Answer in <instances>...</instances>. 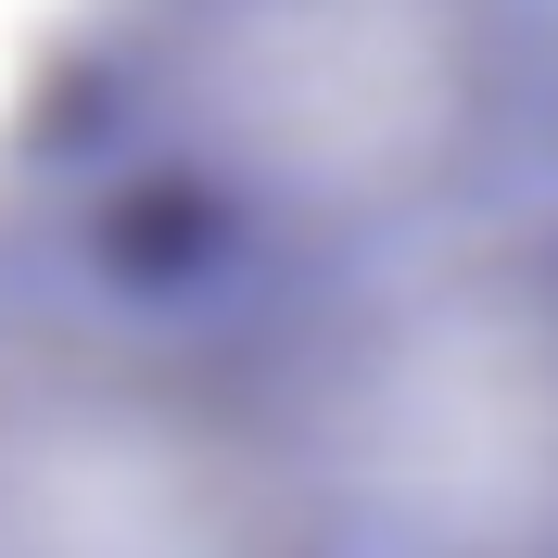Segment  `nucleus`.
Segmentation results:
<instances>
[{
  "label": "nucleus",
  "mask_w": 558,
  "mask_h": 558,
  "mask_svg": "<svg viewBox=\"0 0 558 558\" xmlns=\"http://www.w3.org/2000/svg\"><path fill=\"white\" fill-rule=\"evenodd\" d=\"M0 178L178 292L292 305L558 204V0H76Z\"/></svg>",
  "instance_id": "nucleus-1"
},
{
  "label": "nucleus",
  "mask_w": 558,
  "mask_h": 558,
  "mask_svg": "<svg viewBox=\"0 0 558 558\" xmlns=\"http://www.w3.org/2000/svg\"><path fill=\"white\" fill-rule=\"evenodd\" d=\"M0 558H330L254 305L0 178Z\"/></svg>",
  "instance_id": "nucleus-2"
},
{
  "label": "nucleus",
  "mask_w": 558,
  "mask_h": 558,
  "mask_svg": "<svg viewBox=\"0 0 558 558\" xmlns=\"http://www.w3.org/2000/svg\"><path fill=\"white\" fill-rule=\"evenodd\" d=\"M330 558H558V204L254 305Z\"/></svg>",
  "instance_id": "nucleus-3"
}]
</instances>
